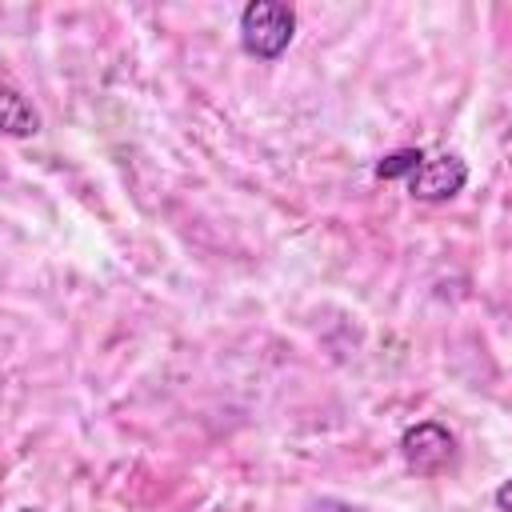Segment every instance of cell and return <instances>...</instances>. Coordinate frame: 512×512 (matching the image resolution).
<instances>
[{
	"mask_svg": "<svg viewBox=\"0 0 512 512\" xmlns=\"http://www.w3.org/2000/svg\"><path fill=\"white\" fill-rule=\"evenodd\" d=\"M296 36V8L280 0H252L240 8V48L256 60H280Z\"/></svg>",
	"mask_w": 512,
	"mask_h": 512,
	"instance_id": "2",
	"label": "cell"
},
{
	"mask_svg": "<svg viewBox=\"0 0 512 512\" xmlns=\"http://www.w3.org/2000/svg\"><path fill=\"white\" fill-rule=\"evenodd\" d=\"M372 176L376 180H400L412 200L440 204V200H452L456 192H464L468 164L456 152H436L432 156L424 148H396V152L376 160Z\"/></svg>",
	"mask_w": 512,
	"mask_h": 512,
	"instance_id": "1",
	"label": "cell"
},
{
	"mask_svg": "<svg viewBox=\"0 0 512 512\" xmlns=\"http://www.w3.org/2000/svg\"><path fill=\"white\" fill-rule=\"evenodd\" d=\"M400 460L416 476H440L456 464V436L440 420H416L400 432Z\"/></svg>",
	"mask_w": 512,
	"mask_h": 512,
	"instance_id": "3",
	"label": "cell"
},
{
	"mask_svg": "<svg viewBox=\"0 0 512 512\" xmlns=\"http://www.w3.org/2000/svg\"><path fill=\"white\" fill-rule=\"evenodd\" d=\"M0 124H4V132H8L12 140H28V136L40 132V116H36V108L16 92L12 80H4V92H0Z\"/></svg>",
	"mask_w": 512,
	"mask_h": 512,
	"instance_id": "4",
	"label": "cell"
},
{
	"mask_svg": "<svg viewBox=\"0 0 512 512\" xmlns=\"http://www.w3.org/2000/svg\"><path fill=\"white\" fill-rule=\"evenodd\" d=\"M16 512H44V508H16Z\"/></svg>",
	"mask_w": 512,
	"mask_h": 512,
	"instance_id": "6",
	"label": "cell"
},
{
	"mask_svg": "<svg viewBox=\"0 0 512 512\" xmlns=\"http://www.w3.org/2000/svg\"><path fill=\"white\" fill-rule=\"evenodd\" d=\"M492 500H496V508H500V512H512V476L492 492Z\"/></svg>",
	"mask_w": 512,
	"mask_h": 512,
	"instance_id": "5",
	"label": "cell"
}]
</instances>
